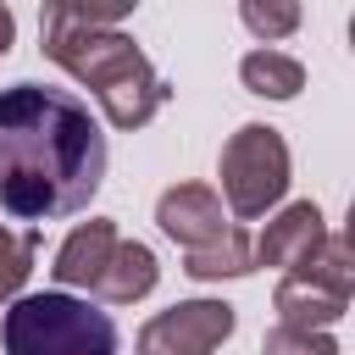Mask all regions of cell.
<instances>
[{
	"instance_id": "cell-1",
	"label": "cell",
	"mask_w": 355,
	"mask_h": 355,
	"mask_svg": "<svg viewBox=\"0 0 355 355\" xmlns=\"http://www.w3.org/2000/svg\"><path fill=\"white\" fill-rule=\"evenodd\" d=\"M111 144L89 100L55 83L0 89V211L11 222L78 216L105 178Z\"/></svg>"
},
{
	"instance_id": "cell-2",
	"label": "cell",
	"mask_w": 355,
	"mask_h": 355,
	"mask_svg": "<svg viewBox=\"0 0 355 355\" xmlns=\"http://www.w3.org/2000/svg\"><path fill=\"white\" fill-rule=\"evenodd\" d=\"M6 355H116V322L78 294H22L6 311Z\"/></svg>"
}]
</instances>
